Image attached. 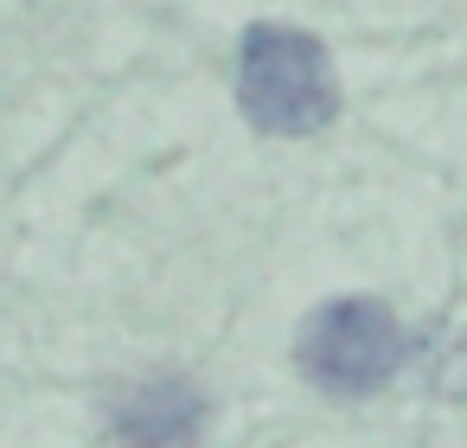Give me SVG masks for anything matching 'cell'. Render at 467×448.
<instances>
[{
    "mask_svg": "<svg viewBox=\"0 0 467 448\" xmlns=\"http://www.w3.org/2000/svg\"><path fill=\"white\" fill-rule=\"evenodd\" d=\"M237 103L263 135H314L339 116V78L314 33L256 20L237 39Z\"/></svg>",
    "mask_w": 467,
    "mask_h": 448,
    "instance_id": "1",
    "label": "cell"
},
{
    "mask_svg": "<svg viewBox=\"0 0 467 448\" xmlns=\"http://www.w3.org/2000/svg\"><path fill=\"white\" fill-rule=\"evenodd\" d=\"M410 359V333L403 320L371 301V295H346L327 301L301 320L295 333V365L307 371V384H320L327 397H371L384 391Z\"/></svg>",
    "mask_w": 467,
    "mask_h": 448,
    "instance_id": "2",
    "label": "cell"
},
{
    "mask_svg": "<svg viewBox=\"0 0 467 448\" xmlns=\"http://www.w3.org/2000/svg\"><path fill=\"white\" fill-rule=\"evenodd\" d=\"M205 422V397L186 378H148L109 403L116 448H192Z\"/></svg>",
    "mask_w": 467,
    "mask_h": 448,
    "instance_id": "3",
    "label": "cell"
}]
</instances>
